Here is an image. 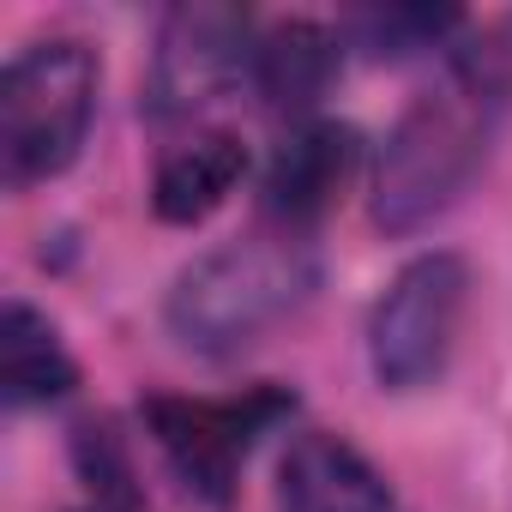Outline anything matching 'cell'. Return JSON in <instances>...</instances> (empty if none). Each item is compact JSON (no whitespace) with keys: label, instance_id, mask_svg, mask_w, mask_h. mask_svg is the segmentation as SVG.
Returning <instances> with one entry per match:
<instances>
[{"label":"cell","instance_id":"cell-10","mask_svg":"<svg viewBox=\"0 0 512 512\" xmlns=\"http://www.w3.org/2000/svg\"><path fill=\"white\" fill-rule=\"evenodd\" d=\"M241 175H247L241 139L235 133H199L193 145H181V151L163 157L157 193H151L157 199V217L163 223H199V217H211L235 193Z\"/></svg>","mask_w":512,"mask_h":512},{"label":"cell","instance_id":"cell-7","mask_svg":"<svg viewBox=\"0 0 512 512\" xmlns=\"http://www.w3.org/2000/svg\"><path fill=\"white\" fill-rule=\"evenodd\" d=\"M356 163V133L338 121H302L278 139L266 163V211L284 229H308L344 187Z\"/></svg>","mask_w":512,"mask_h":512},{"label":"cell","instance_id":"cell-8","mask_svg":"<svg viewBox=\"0 0 512 512\" xmlns=\"http://www.w3.org/2000/svg\"><path fill=\"white\" fill-rule=\"evenodd\" d=\"M284 512H398L386 476L338 434H302L278 470Z\"/></svg>","mask_w":512,"mask_h":512},{"label":"cell","instance_id":"cell-12","mask_svg":"<svg viewBox=\"0 0 512 512\" xmlns=\"http://www.w3.org/2000/svg\"><path fill=\"white\" fill-rule=\"evenodd\" d=\"M458 13H428V7H386V13H368L362 31L374 37L380 55H410L422 43H440V31H452Z\"/></svg>","mask_w":512,"mask_h":512},{"label":"cell","instance_id":"cell-4","mask_svg":"<svg viewBox=\"0 0 512 512\" xmlns=\"http://www.w3.org/2000/svg\"><path fill=\"white\" fill-rule=\"evenodd\" d=\"M464 290H470V272L452 253H422V260H410L392 278L368 326V356H374L380 386L416 392L446 368L458 314H464Z\"/></svg>","mask_w":512,"mask_h":512},{"label":"cell","instance_id":"cell-3","mask_svg":"<svg viewBox=\"0 0 512 512\" xmlns=\"http://www.w3.org/2000/svg\"><path fill=\"white\" fill-rule=\"evenodd\" d=\"M97 103V55L79 37H49L13 55L7 85H0V157L7 181L31 187L61 175L91 127Z\"/></svg>","mask_w":512,"mask_h":512},{"label":"cell","instance_id":"cell-5","mask_svg":"<svg viewBox=\"0 0 512 512\" xmlns=\"http://www.w3.org/2000/svg\"><path fill=\"white\" fill-rule=\"evenodd\" d=\"M284 416H290V392L278 386H253L241 398H151L145 404V422L157 446L169 452V464L187 476V488H199L217 506L229 500L260 434Z\"/></svg>","mask_w":512,"mask_h":512},{"label":"cell","instance_id":"cell-1","mask_svg":"<svg viewBox=\"0 0 512 512\" xmlns=\"http://www.w3.org/2000/svg\"><path fill=\"white\" fill-rule=\"evenodd\" d=\"M506 97V67L500 49H464L446 73V85L422 91L404 121L392 127L386 151H380V175H374V223L404 235L428 217H440L464 181L476 175L482 151H488V127L494 109Z\"/></svg>","mask_w":512,"mask_h":512},{"label":"cell","instance_id":"cell-6","mask_svg":"<svg viewBox=\"0 0 512 512\" xmlns=\"http://www.w3.org/2000/svg\"><path fill=\"white\" fill-rule=\"evenodd\" d=\"M253 25L241 7H217V0H187L157 31L151 55V85L145 109L157 121H181L205 103H217L241 73H253Z\"/></svg>","mask_w":512,"mask_h":512},{"label":"cell","instance_id":"cell-2","mask_svg":"<svg viewBox=\"0 0 512 512\" xmlns=\"http://www.w3.org/2000/svg\"><path fill=\"white\" fill-rule=\"evenodd\" d=\"M314 290V253L296 229H260L211 247L169 290V332L187 350L229 356L296 314Z\"/></svg>","mask_w":512,"mask_h":512},{"label":"cell","instance_id":"cell-11","mask_svg":"<svg viewBox=\"0 0 512 512\" xmlns=\"http://www.w3.org/2000/svg\"><path fill=\"white\" fill-rule=\"evenodd\" d=\"M0 380H7V404H49L73 386V356L61 350L55 326L25 308L7 302V326H0Z\"/></svg>","mask_w":512,"mask_h":512},{"label":"cell","instance_id":"cell-9","mask_svg":"<svg viewBox=\"0 0 512 512\" xmlns=\"http://www.w3.org/2000/svg\"><path fill=\"white\" fill-rule=\"evenodd\" d=\"M332 79H338V37L326 25L290 19V25L266 31L260 49H253V85H260V97L272 109H284V115L314 109Z\"/></svg>","mask_w":512,"mask_h":512},{"label":"cell","instance_id":"cell-13","mask_svg":"<svg viewBox=\"0 0 512 512\" xmlns=\"http://www.w3.org/2000/svg\"><path fill=\"white\" fill-rule=\"evenodd\" d=\"M91 512H109V506H91Z\"/></svg>","mask_w":512,"mask_h":512}]
</instances>
